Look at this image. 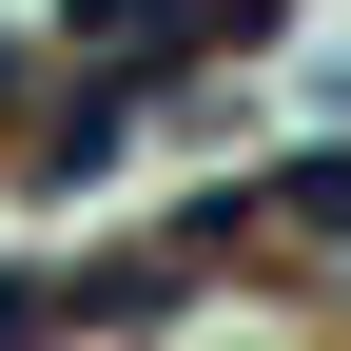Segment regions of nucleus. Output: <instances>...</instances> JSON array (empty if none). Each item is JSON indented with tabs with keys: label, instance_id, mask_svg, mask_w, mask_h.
Masks as SVG:
<instances>
[{
	"label": "nucleus",
	"instance_id": "nucleus-1",
	"mask_svg": "<svg viewBox=\"0 0 351 351\" xmlns=\"http://www.w3.org/2000/svg\"><path fill=\"white\" fill-rule=\"evenodd\" d=\"M274 0H78V39H98L117 78H156V59H195V39H254Z\"/></svg>",
	"mask_w": 351,
	"mask_h": 351
}]
</instances>
